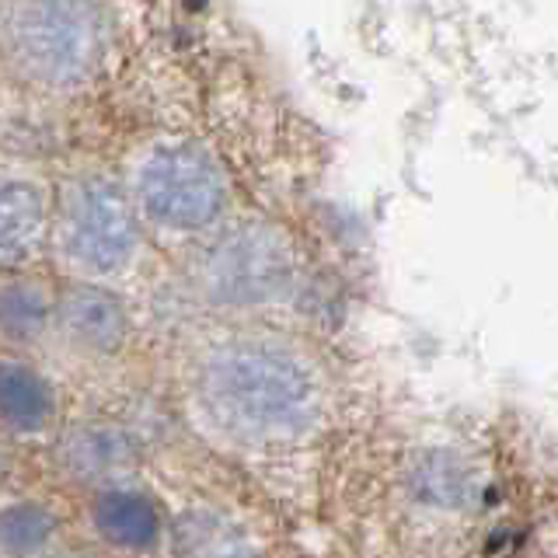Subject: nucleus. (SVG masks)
Segmentation results:
<instances>
[{
  "label": "nucleus",
  "instance_id": "nucleus-10",
  "mask_svg": "<svg viewBox=\"0 0 558 558\" xmlns=\"http://www.w3.org/2000/svg\"><path fill=\"white\" fill-rule=\"evenodd\" d=\"M95 527L116 548H150L161 531V517L150 499L119 488L95 502Z\"/></svg>",
  "mask_w": 558,
  "mask_h": 558
},
{
  "label": "nucleus",
  "instance_id": "nucleus-6",
  "mask_svg": "<svg viewBox=\"0 0 558 558\" xmlns=\"http://www.w3.org/2000/svg\"><path fill=\"white\" fill-rule=\"evenodd\" d=\"M57 325L63 336L87 353H116L126 342V307L109 290L70 287L57 301Z\"/></svg>",
  "mask_w": 558,
  "mask_h": 558
},
{
  "label": "nucleus",
  "instance_id": "nucleus-11",
  "mask_svg": "<svg viewBox=\"0 0 558 558\" xmlns=\"http://www.w3.org/2000/svg\"><path fill=\"white\" fill-rule=\"evenodd\" d=\"M49 415V384L25 363H0V418L17 429H43Z\"/></svg>",
  "mask_w": 558,
  "mask_h": 558
},
{
  "label": "nucleus",
  "instance_id": "nucleus-4",
  "mask_svg": "<svg viewBox=\"0 0 558 558\" xmlns=\"http://www.w3.org/2000/svg\"><path fill=\"white\" fill-rule=\"evenodd\" d=\"M63 244L81 266L95 272L126 266L136 248V223L119 185L84 179L70 189L63 206Z\"/></svg>",
  "mask_w": 558,
  "mask_h": 558
},
{
  "label": "nucleus",
  "instance_id": "nucleus-16",
  "mask_svg": "<svg viewBox=\"0 0 558 558\" xmlns=\"http://www.w3.org/2000/svg\"><path fill=\"white\" fill-rule=\"evenodd\" d=\"M49 558H84V555H74V551H60V555H49Z\"/></svg>",
  "mask_w": 558,
  "mask_h": 558
},
{
  "label": "nucleus",
  "instance_id": "nucleus-3",
  "mask_svg": "<svg viewBox=\"0 0 558 558\" xmlns=\"http://www.w3.org/2000/svg\"><path fill=\"white\" fill-rule=\"evenodd\" d=\"M140 199L157 223L192 231L220 214L223 182L203 150L174 144L147 157L140 171Z\"/></svg>",
  "mask_w": 558,
  "mask_h": 558
},
{
  "label": "nucleus",
  "instance_id": "nucleus-9",
  "mask_svg": "<svg viewBox=\"0 0 558 558\" xmlns=\"http://www.w3.org/2000/svg\"><path fill=\"white\" fill-rule=\"evenodd\" d=\"M174 558H252V545L234 520L217 510H189L171 531Z\"/></svg>",
  "mask_w": 558,
  "mask_h": 558
},
{
  "label": "nucleus",
  "instance_id": "nucleus-7",
  "mask_svg": "<svg viewBox=\"0 0 558 558\" xmlns=\"http://www.w3.org/2000/svg\"><path fill=\"white\" fill-rule=\"evenodd\" d=\"M409 493L433 510L468 513L482 502V478L453 450H426L409 468Z\"/></svg>",
  "mask_w": 558,
  "mask_h": 558
},
{
  "label": "nucleus",
  "instance_id": "nucleus-5",
  "mask_svg": "<svg viewBox=\"0 0 558 558\" xmlns=\"http://www.w3.org/2000/svg\"><path fill=\"white\" fill-rule=\"evenodd\" d=\"M203 279L220 301H272L290 287V252L266 227H234L206 252Z\"/></svg>",
  "mask_w": 558,
  "mask_h": 558
},
{
  "label": "nucleus",
  "instance_id": "nucleus-14",
  "mask_svg": "<svg viewBox=\"0 0 558 558\" xmlns=\"http://www.w3.org/2000/svg\"><path fill=\"white\" fill-rule=\"evenodd\" d=\"M49 322V296L35 283H8L0 290V328L14 339L39 336Z\"/></svg>",
  "mask_w": 558,
  "mask_h": 558
},
{
  "label": "nucleus",
  "instance_id": "nucleus-13",
  "mask_svg": "<svg viewBox=\"0 0 558 558\" xmlns=\"http://www.w3.org/2000/svg\"><path fill=\"white\" fill-rule=\"evenodd\" d=\"M52 517L35 502H14L0 510V551L11 558H28L39 551L52 534Z\"/></svg>",
  "mask_w": 558,
  "mask_h": 558
},
{
  "label": "nucleus",
  "instance_id": "nucleus-1",
  "mask_svg": "<svg viewBox=\"0 0 558 558\" xmlns=\"http://www.w3.org/2000/svg\"><path fill=\"white\" fill-rule=\"evenodd\" d=\"M199 395L223 429L269 436L301 429L314 409V380L287 349L266 342L223 345L203 363Z\"/></svg>",
  "mask_w": 558,
  "mask_h": 558
},
{
  "label": "nucleus",
  "instance_id": "nucleus-2",
  "mask_svg": "<svg viewBox=\"0 0 558 558\" xmlns=\"http://www.w3.org/2000/svg\"><path fill=\"white\" fill-rule=\"evenodd\" d=\"M17 49L39 77L81 81L101 57V17L87 0H32L17 17Z\"/></svg>",
  "mask_w": 558,
  "mask_h": 558
},
{
  "label": "nucleus",
  "instance_id": "nucleus-15",
  "mask_svg": "<svg viewBox=\"0 0 558 558\" xmlns=\"http://www.w3.org/2000/svg\"><path fill=\"white\" fill-rule=\"evenodd\" d=\"M8 464H11V447L0 440V471H8Z\"/></svg>",
  "mask_w": 558,
  "mask_h": 558
},
{
  "label": "nucleus",
  "instance_id": "nucleus-12",
  "mask_svg": "<svg viewBox=\"0 0 558 558\" xmlns=\"http://www.w3.org/2000/svg\"><path fill=\"white\" fill-rule=\"evenodd\" d=\"M43 231V196L25 182H0V255L28 252Z\"/></svg>",
  "mask_w": 558,
  "mask_h": 558
},
{
  "label": "nucleus",
  "instance_id": "nucleus-8",
  "mask_svg": "<svg viewBox=\"0 0 558 558\" xmlns=\"http://www.w3.org/2000/svg\"><path fill=\"white\" fill-rule=\"evenodd\" d=\"M60 461L70 475L87 482L119 478L136 464V444L126 429L109 423H81L60 440Z\"/></svg>",
  "mask_w": 558,
  "mask_h": 558
}]
</instances>
